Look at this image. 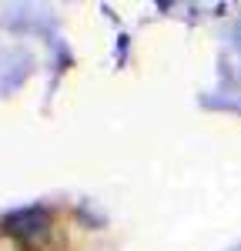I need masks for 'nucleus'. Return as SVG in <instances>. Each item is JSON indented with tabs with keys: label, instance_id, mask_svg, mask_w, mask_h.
Masks as SVG:
<instances>
[{
	"label": "nucleus",
	"instance_id": "nucleus-1",
	"mask_svg": "<svg viewBox=\"0 0 241 251\" xmlns=\"http://www.w3.org/2000/svg\"><path fill=\"white\" fill-rule=\"evenodd\" d=\"M14 234H20V238H37V234H44L50 225H47V218L40 211H27V214H17V218H10V225H7Z\"/></svg>",
	"mask_w": 241,
	"mask_h": 251
}]
</instances>
